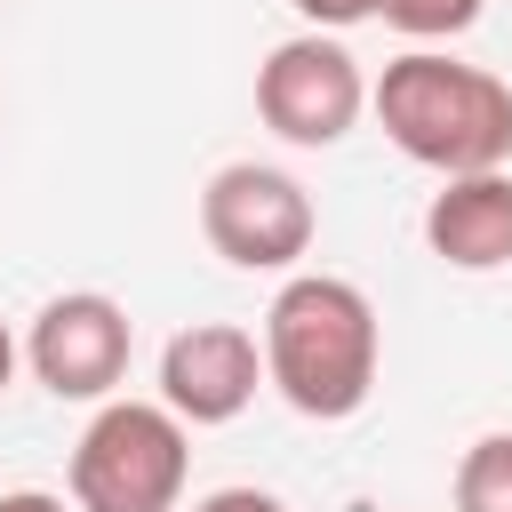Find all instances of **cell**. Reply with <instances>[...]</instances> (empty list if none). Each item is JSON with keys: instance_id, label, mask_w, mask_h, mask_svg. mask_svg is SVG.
<instances>
[{"instance_id": "4fadbf2b", "label": "cell", "mask_w": 512, "mask_h": 512, "mask_svg": "<svg viewBox=\"0 0 512 512\" xmlns=\"http://www.w3.org/2000/svg\"><path fill=\"white\" fill-rule=\"evenodd\" d=\"M0 512H72L64 496H48V488H8L0 496Z\"/></svg>"}, {"instance_id": "8992f818", "label": "cell", "mask_w": 512, "mask_h": 512, "mask_svg": "<svg viewBox=\"0 0 512 512\" xmlns=\"http://www.w3.org/2000/svg\"><path fill=\"white\" fill-rule=\"evenodd\" d=\"M128 352H136V328L104 288L48 296L32 336H24V360L56 400H112L120 376H128Z\"/></svg>"}, {"instance_id": "ba28073f", "label": "cell", "mask_w": 512, "mask_h": 512, "mask_svg": "<svg viewBox=\"0 0 512 512\" xmlns=\"http://www.w3.org/2000/svg\"><path fill=\"white\" fill-rule=\"evenodd\" d=\"M424 240L440 264L456 272H496L512 264V176L480 168V176H440L432 208H424Z\"/></svg>"}, {"instance_id": "7a4b0ae2", "label": "cell", "mask_w": 512, "mask_h": 512, "mask_svg": "<svg viewBox=\"0 0 512 512\" xmlns=\"http://www.w3.org/2000/svg\"><path fill=\"white\" fill-rule=\"evenodd\" d=\"M368 112L432 176H480V168L512 160V88L480 64L440 56V48L392 56L384 80L368 88Z\"/></svg>"}, {"instance_id": "5b68a950", "label": "cell", "mask_w": 512, "mask_h": 512, "mask_svg": "<svg viewBox=\"0 0 512 512\" xmlns=\"http://www.w3.org/2000/svg\"><path fill=\"white\" fill-rule=\"evenodd\" d=\"M200 232H208V248H216L224 264H240V272H288V264L312 248L320 216H312V192H304L288 168L224 160V168L208 176V192H200Z\"/></svg>"}, {"instance_id": "9c48e42d", "label": "cell", "mask_w": 512, "mask_h": 512, "mask_svg": "<svg viewBox=\"0 0 512 512\" xmlns=\"http://www.w3.org/2000/svg\"><path fill=\"white\" fill-rule=\"evenodd\" d=\"M456 512H512V432H480L456 464Z\"/></svg>"}, {"instance_id": "5bb4252c", "label": "cell", "mask_w": 512, "mask_h": 512, "mask_svg": "<svg viewBox=\"0 0 512 512\" xmlns=\"http://www.w3.org/2000/svg\"><path fill=\"white\" fill-rule=\"evenodd\" d=\"M16 360H24V344H16V336H8V320H0V392L16 384Z\"/></svg>"}, {"instance_id": "8fae6325", "label": "cell", "mask_w": 512, "mask_h": 512, "mask_svg": "<svg viewBox=\"0 0 512 512\" xmlns=\"http://www.w3.org/2000/svg\"><path fill=\"white\" fill-rule=\"evenodd\" d=\"M296 16H304L312 32H344V24L376 16V8H368V0H296Z\"/></svg>"}, {"instance_id": "277c9868", "label": "cell", "mask_w": 512, "mask_h": 512, "mask_svg": "<svg viewBox=\"0 0 512 512\" xmlns=\"http://www.w3.org/2000/svg\"><path fill=\"white\" fill-rule=\"evenodd\" d=\"M256 112L280 144H344L368 112V72L336 32H296L256 64Z\"/></svg>"}, {"instance_id": "7c38bea8", "label": "cell", "mask_w": 512, "mask_h": 512, "mask_svg": "<svg viewBox=\"0 0 512 512\" xmlns=\"http://www.w3.org/2000/svg\"><path fill=\"white\" fill-rule=\"evenodd\" d=\"M192 512H288L272 488H216V496H200Z\"/></svg>"}, {"instance_id": "6da1fadb", "label": "cell", "mask_w": 512, "mask_h": 512, "mask_svg": "<svg viewBox=\"0 0 512 512\" xmlns=\"http://www.w3.org/2000/svg\"><path fill=\"white\" fill-rule=\"evenodd\" d=\"M256 344H264V384H272L296 416L344 424V416H360L368 392H376V360H384L376 304H368L352 280H336V272H296V280H280Z\"/></svg>"}, {"instance_id": "30bf717a", "label": "cell", "mask_w": 512, "mask_h": 512, "mask_svg": "<svg viewBox=\"0 0 512 512\" xmlns=\"http://www.w3.org/2000/svg\"><path fill=\"white\" fill-rule=\"evenodd\" d=\"M392 32H408V40H456V32H472L480 24V8L488 0H368Z\"/></svg>"}, {"instance_id": "3957f363", "label": "cell", "mask_w": 512, "mask_h": 512, "mask_svg": "<svg viewBox=\"0 0 512 512\" xmlns=\"http://www.w3.org/2000/svg\"><path fill=\"white\" fill-rule=\"evenodd\" d=\"M192 440L160 400H104L72 440V512H176Z\"/></svg>"}, {"instance_id": "52a82bcc", "label": "cell", "mask_w": 512, "mask_h": 512, "mask_svg": "<svg viewBox=\"0 0 512 512\" xmlns=\"http://www.w3.org/2000/svg\"><path fill=\"white\" fill-rule=\"evenodd\" d=\"M264 384V344L232 320H192L160 344V408L176 424H232Z\"/></svg>"}]
</instances>
